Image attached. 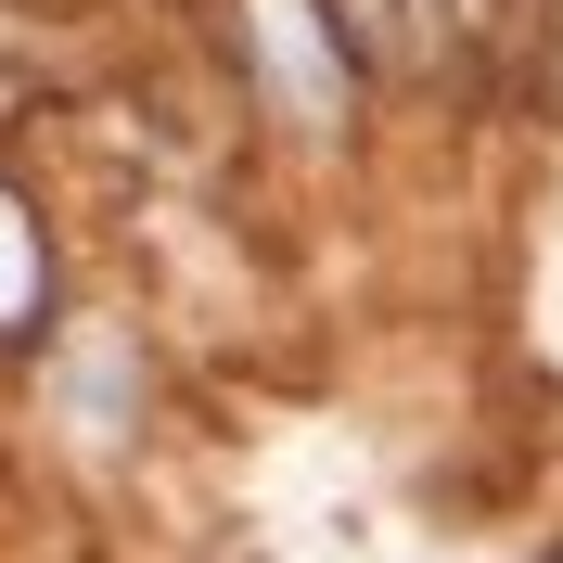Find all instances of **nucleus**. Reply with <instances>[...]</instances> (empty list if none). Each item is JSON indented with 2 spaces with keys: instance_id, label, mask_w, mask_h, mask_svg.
I'll return each mask as SVG.
<instances>
[{
  "instance_id": "f257e3e1",
  "label": "nucleus",
  "mask_w": 563,
  "mask_h": 563,
  "mask_svg": "<svg viewBox=\"0 0 563 563\" xmlns=\"http://www.w3.org/2000/svg\"><path fill=\"white\" fill-rule=\"evenodd\" d=\"M256 52H269V77L295 90V115H333L346 103V52H333V26H320V0H244Z\"/></svg>"
},
{
  "instance_id": "f03ea898",
  "label": "nucleus",
  "mask_w": 563,
  "mask_h": 563,
  "mask_svg": "<svg viewBox=\"0 0 563 563\" xmlns=\"http://www.w3.org/2000/svg\"><path fill=\"white\" fill-rule=\"evenodd\" d=\"M38 308H52V256H38V218L0 192V333H26Z\"/></svg>"
}]
</instances>
